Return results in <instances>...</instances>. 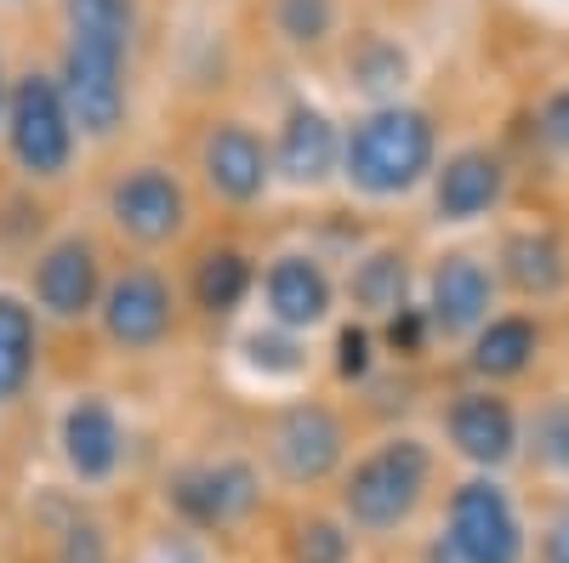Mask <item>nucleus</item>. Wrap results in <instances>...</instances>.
I'll return each mask as SVG.
<instances>
[{
  "instance_id": "nucleus-1",
  "label": "nucleus",
  "mask_w": 569,
  "mask_h": 563,
  "mask_svg": "<svg viewBox=\"0 0 569 563\" xmlns=\"http://www.w3.org/2000/svg\"><path fill=\"white\" fill-rule=\"evenodd\" d=\"M342 165L359 194H376V200L405 194L433 165V120L421 109H399V103L365 114L342 143Z\"/></svg>"
},
{
  "instance_id": "nucleus-2",
  "label": "nucleus",
  "mask_w": 569,
  "mask_h": 563,
  "mask_svg": "<svg viewBox=\"0 0 569 563\" xmlns=\"http://www.w3.org/2000/svg\"><path fill=\"white\" fill-rule=\"evenodd\" d=\"M427 473H433V455H427L416 439L376 444L365 461H353V473L342 484V512L359 530L388 535L416 512V501L427 490Z\"/></svg>"
},
{
  "instance_id": "nucleus-3",
  "label": "nucleus",
  "mask_w": 569,
  "mask_h": 563,
  "mask_svg": "<svg viewBox=\"0 0 569 563\" xmlns=\"http://www.w3.org/2000/svg\"><path fill=\"white\" fill-rule=\"evenodd\" d=\"M525 557V524L507 501L501 484L467 479L450 495L445 530L427 546V563H518Z\"/></svg>"
},
{
  "instance_id": "nucleus-4",
  "label": "nucleus",
  "mask_w": 569,
  "mask_h": 563,
  "mask_svg": "<svg viewBox=\"0 0 569 563\" xmlns=\"http://www.w3.org/2000/svg\"><path fill=\"white\" fill-rule=\"evenodd\" d=\"M7 137L29 177H63L74 154V114L63 103V86L46 74H23L7 98Z\"/></svg>"
},
{
  "instance_id": "nucleus-5",
  "label": "nucleus",
  "mask_w": 569,
  "mask_h": 563,
  "mask_svg": "<svg viewBox=\"0 0 569 563\" xmlns=\"http://www.w3.org/2000/svg\"><path fill=\"white\" fill-rule=\"evenodd\" d=\"M63 103L86 137H114L126 120V58L98 46H69L63 52Z\"/></svg>"
},
{
  "instance_id": "nucleus-6",
  "label": "nucleus",
  "mask_w": 569,
  "mask_h": 563,
  "mask_svg": "<svg viewBox=\"0 0 569 563\" xmlns=\"http://www.w3.org/2000/svg\"><path fill=\"white\" fill-rule=\"evenodd\" d=\"M109 217L120 233L142 245H166L182 233V217H188V200H182V182L160 165H137L126 171L114 188H109Z\"/></svg>"
},
{
  "instance_id": "nucleus-7",
  "label": "nucleus",
  "mask_w": 569,
  "mask_h": 563,
  "mask_svg": "<svg viewBox=\"0 0 569 563\" xmlns=\"http://www.w3.org/2000/svg\"><path fill=\"white\" fill-rule=\"evenodd\" d=\"M273 466L291 484H319L342 461V421L325 404H291L273 421Z\"/></svg>"
},
{
  "instance_id": "nucleus-8",
  "label": "nucleus",
  "mask_w": 569,
  "mask_h": 563,
  "mask_svg": "<svg viewBox=\"0 0 569 563\" xmlns=\"http://www.w3.org/2000/svg\"><path fill=\"white\" fill-rule=\"evenodd\" d=\"M171 506L188 524L200 530H222L233 519H246L257 506V473L246 461H217V466H188L171 479Z\"/></svg>"
},
{
  "instance_id": "nucleus-9",
  "label": "nucleus",
  "mask_w": 569,
  "mask_h": 563,
  "mask_svg": "<svg viewBox=\"0 0 569 563\" xmlns=\"http://www.w3.org/2000/svg\"><path fill=\"white\" fill-rule=\"evenodd\" d=\"M63 461L80 484H109L120 473V455H126V433H120V415L109 399H74L63 410Z\"/></svg>"
},
{
  "instance_id": "nucleus-10",
  "label": "nucleus",
  "mask_w": 569,
  "mask_h": 563,
  "mask_svg": "<svg viewBox=\"0 0 569 563\" xmlns=\"http://www.w3.org/2000/svg\"><path fill=\"white\" fill-rule=\"evenodd\" d=\"M103 324L120 348H154L171 331V285L149 268L120 273L103 296Z\"/></svg>"
},
{
  "instance_id": "nucleus-11",
  "label": "nucleus",
  "mask_w": 569,
  "mask_h": 563,
  "mask_svg": "<svg viewBox=\"0 0 569 563\" xmlns=\"http://www.w3.org/2000/svg\"><path fill=\"white\" fill-rule=\"evenodd\" d=\"M34 296L58 319L91 313V302H98V251H91V240L74 233V240H58L46 251L40 268H34Z\"/></svg>"
},
{
  "instance_id": "nucleus-12",
  "label": "nucleus",
  "mask_w": 569,
  "mask_h": 563,
  "mask_svg": "<svg viewBox=\"0 0 569 563\" xmlns=\"http://www.w3.org/2000/svg\"><path fill=\"white\" fill-rule=\"evenodd\" d=\"M206 182L217 188L222 200H233V205L257 200L268 188V149L257 143V131L233 125V120L217 125L206 137Z\"/></svg>"
},
{
  "instance_id": "nucleus-13",
  "label": "nucleus",
  "mask_w": 569,
  "mask_h": 563,
  "mask_svg": "<svg viewBox=\"0 0 569 563\" xmlns=\"http://www.w3.org/2000/svg\"><path fill=\"white\" fill-rule=\"evenodd\" d=\"M450 439L467 461L501 466L518 444V421H512L507 399H496V393H461L450 404Z\"/></svg>"
},
{
  "instance_id": "nucleus-14",
  "label": "nucleus",
  "mask_w": 569,
  "mask_h": 563,
  "mask_svg": "<svg viewBox=\"0 0 569 563\" xmlns=\"http://www.w3.org/2000/svg\"><path fill=\"white\" fill-rule=\"evenodd\" d=\"M337 154H342V137H337V125H330L319 109H291L284 114V125H279V149H273V160H279V171L291 177V182H325L330 177V165H337Z\"/></svg>"
},
{
  "instance_id": "nucleus-15",
  "label": "nucleus",
  "mask_w": 569,
  "mask_h": 563,
  "mask_svg": "<svg viewBox=\"0 0 569 563\" xmlns=\"http://www.w3.org/2000/svg\"><path fill=\"white\" fill-rule=\"evenodd\" d=\"M485 313H490V273L472 257H445L433 268V308H427V319L445 336H456V331H472Z\"/></svg>"
},
{
  "instance_id": "nucleus-16",
  "label": "nucleus",
  "mask_w": 569,
  "mask_h": 563,
  "mask_svg": "<svg viewBox=\"0 0 569 563\" xmlns=\"http://www.w3.org/2000/svg\"><path fill=\"white\" fill-rule=\"evenodd\" d=\"M268 308L284 331H308L330 313V279L308 257H279L268 268Z\"/></svg>"
},
{
  "instance_id": "nucleus-17",
  "label": "nucleus",
  "mask_w": 569,
  "mask_h": 563,
  "mask_svg": "<svg viewBox=\"0 0 569 563\" xmlns=\"http://www.w3.org/2000/svg\"><path fill=\"white\" fill-rule=\"evenodd\" d=\"M496 194H501V165L485 149H461L456 160H445V171H439V217L467 222V217L490 211Z\"/></svg>"
},
{
  "instance_id": "nucleus-18",
  "label": "nucleus",
  "mask_w": 569,
  "mask_h": 563,
  "mask_svg": "<svg viewBox=\"0 0 569 563\" xmlns=\"http://www.w3.org/2000/svg\"><path fill=\"white\" fill-rule=\"evenodd\" d=\"M69 46H98V52L131 58L137 34V0H63Z\"/></svg>"
},
{
  "instance_id": "nucleus-19",
  "label": "nucleus",
  "mask_w": 569,
  "mask_h": 563,
  "mask_svg": "<svg viewBox=\"0 0 569 563\" xmlns=\"http://www.w3.org/2000/svg\"><path fill=\"white\" fill-rule=\"evenodd\" d=\"M501 262H507L512 285L530 291V296H547V291L563 285V245L552 240V233H512Z\"/></svg>"
},
{
  "instance_id": "nucleus-20",
  "label": "nucleus",
  "mask_w": 569,
  "mask_h": 563,
  "mask_svg": "<svg viewBox=\"0 0 569 563\" xmlns=\"http://www.w3.org/2000/svg\"><path fill=\"white\" fill-rule=\"evenodd\" d=\"M34 375V313L18 296H0V404L18 399Z\"/></svg>"
},
{
  "instance_id": "nucleus-21",
  "label": "nucleus",
  "mask_w": 569,
  "mask_h": 563,
  "mask_svg": "<svg viewBox=\"0 0 569 563\" xmlns=\"http://www.w3.org/2000/svg\"><path fill=\"white\" fill-rule=\"evenodd\" d=\"M251 291V262L240 251H206L200 257V273H194V296L200 308L211 313H228V308H240Z\"/></svg>"
},
{
  "instance_id": "nucleus-22",
  "label": "nucleus",
  "mask_w": 569,
  "mask_h": 563,
  "mask_svg": "<svg viewBox=\"0 0 569 563\" xmlns=\"http://www.w3.org/2000/svg\"><path fill=\"white\" fill-rule=\"evenodd\" d=\"M530 353H536V324L530 319H496L479 336V348H472V364L485 375H518L530 364Z\"/></svg>"
},
{
  "instance_id": "nucleus-23",
  "label": "nucleus",
  "mask_w": 569,
  "mask_h": 563,
  "mask_svg": "<svg viewBox=\"0 0 569 563\" xmlns=\"http://www.w3.org/2000/svg\"><path fill=\"white\" fill-rule=\"evenodd\" d=\"M353 302L365 313H405V257L399 251H376L353 273Z\"/></svg>"
},
{
  "instance_id": "nucleus-24",
  "label": "nucleus",
  "mask_w": 569,
  "mask_h": 563,
  "mask_svg": "<svg viewBox=\"0 0 569 563\" xmlns=\"http://www.w3.org/2000/svg\"><path fill=\"white\" fill-rule=\"evenodd\" d=\"M291 552H297V563H348V530L330 519H302Z\"/></svg>"
},
{
  "instance_id": "nucleus-25",
  "label": "nucleus",
  "mask_w": 569,
  "mask_h": 563,
  "mask_svg": "<svg viewBox=\"0 0 569 563\" xmlns=\"http://www.w3.org/2000/svg\"><path fill=\"white\" fill-rule=\"evenodd\" d=\"M279 29L297 46H313L330 34V0H279Z\"/></svg>"
},
{
  "instance_id": "nucleus-26",
  "label": "nucleus",
  "mask_w": 569,
  "mask_h": 563,
  "mask_svg": "<svg viewBox=\"0 0 569 563\" xmlns=\"http://www.w3.org/2000/svg\"><path fill=\"white\" fill-rule=\"evenodd\" d=\"M246 348H251V364H262V370H279V375L302 370V353H297L291 336H251Z\"/></svg>"
},
{
  "instance_id": "nucleus-27",
  "label": "nucleus",
  "mask_w": 569,
  "mask_h": 563,
  "mask_svg": "<svg viewBox=\"0 0 569 563\" xmlns=\"http://www.w3.org/2000/svg\"><path fill=\"white\" fill-rule=\"evenodd\" d=\"M536 450H541L552 466H569V410L541 415V428H536Z\"/></svg>"
},
{
  "instance_id": "nucleus-28",
  "label": "nucleus",
  "mask_w": 569,
  "mask_h": 563,
  "mask_svg": "<svg viewBox=\"0 0 569 563\" xmlns=\"http://www.w3.org/2000/svg\"><path fill=\"white\" fill-rule=\"evenodd\" d=\"M541 137L552 149H569V91H558V98L541 109Z\"/></svg>"
},
{
  "instance_id": "nucleus-29",
  "label": "nucleus",
  "mask_w": 569,
  "mask_h": 563,
  "mask_svg": "<svg viewBox=\"0 0 569 563\" xmlns=\"http://www.w3.org/2000/svg\"><path fill=\"white\" fill-rule=\"evenodd\" d=\"M337 348H342V359H337V364H342V375H365V364H370V336L359 331V324H348Z\"/></svg>"
},
{
  "instance_id": "nucleus-30",
  "label": "nucleus",
  "mask_w": 569,
  "mask_h": 563,
  "mask_svg": "<svg viewBox=\"0 0 569 563\" xmlns=\"http://www.w3.org/2000/svg\"><path fill=\"white\" fill-rule=\"evenodd\" d=\"M149 563H211L194 541H160L154 552H149Z\"/></svg>"
},
{
  "instance_id": "nucleus-31",
  "label": "nucleus",
  "mask_w": 569,
  "mask_h": 563,
  "mask_svg": "<svg viewBox=\"0 0 569 563\" xmlns=\"http://www.w3.org/2000/svg\"><path fill=\"white\" fill-rule=\"evenodd\" d=\"M547 563H569V512L547 530Z\"/></svg>"
},
{
  "instance_id": "nucleus-32",
  "label": "nucleus",
  "mask_w": 569,
  "mask_h": 563,
  "mask_svg": "<svg viewBox=\"0 0 569 563\" xmlns=\"http://www.w3.org/2000/svg\"><path fill=\"white\" fill-rule=\"evenodd\" d=\"M0 114H7V86H0Z\"/></svg>"
}]
</instances>
